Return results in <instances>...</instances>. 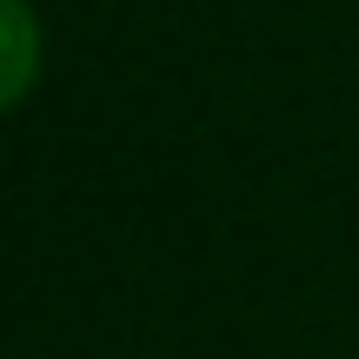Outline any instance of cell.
Segmentation results:
<instances>
[{"label":"cell","instance_id":"1","mask_svg":"<svg viewBox=\"0 0 359 359\" xmlns=\"http://www.w3.org/2000/svg\"><path fill=\"white\" fill-rule=\"evenodd\" d=\"M7 13V80H0V100L20 107L27 87H34V7L27 0H0Z\"/></svg>","mask_w":359,"mask_h":359}]
</instances>
